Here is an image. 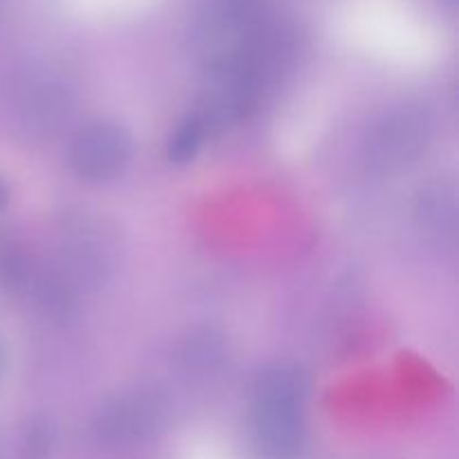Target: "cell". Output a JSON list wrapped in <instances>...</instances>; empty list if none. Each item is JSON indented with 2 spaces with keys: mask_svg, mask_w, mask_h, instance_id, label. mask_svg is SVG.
Returning a JSON list of instances; mask_svg holds the SVG:
<instances>
[{
  "mask_svg": "<svg viewBox=\"0 0 459 459\" xmlns=\"http://www.w3.org/2000/svg\"><path fill=\"white\" fill-rule=\"evenodd\" d=\"M307 379L291 366H273L254 385V429L272 455L287 457L303 435V402Z\"/></svg>",
  "mask_w": 459,
  "mask_h": 459,
  "instance_id": "1",
  "label": "cell"
},
{
  "mask_svg": "<svg viewBox=\"0 0 459 459\" xmlns=\"http://www.w3.org/2000/svg\"><path fill=\"white\" fill-rule=\"evenodd\" d=\"M430 121L420 108H399L372 126L366 142V161L377 173L403 169L424 152Z\"/></svg>",
  "mask_w": 459,
  "mask_h": 459,
  "instance_id": "2",
  "label": "cell"
},
{
  "mask_svg": "<svg viewBox=\"0 0 459 459\" xmlns=\"http://www.w3.org/2000/svg\"><path fill=\"white\" fill-rule=\"evenodd\" d=\"M133 139L128 130L112 121H94L74 134L70 146V166L88 182H106L128 164Z\"/></svg>",
  "mask_w": 459,
  "mask_h": 459,
  "instance_id": "3",
  "label": "cell"
},
{
  "mask_svg": "<svg viewBox=\"0 0 459 459\" xmlns=\"http://www.w3.org/2000/svg\"><path fill=\"white\" fill-rule=\"evenodd\" d=\"M166 402L161 394L137 390L117 397L99 412L97 430L110 439H128L155 430L164 421Z\"/></svg>",
  "mask_w": 459,
  "mask_h": 459,
  "instance_id": "4",
  "label": "cell"
},
{
  "mask_svg": "<svg viewBox=\"0 0 459 459\" xmlns=\"http://www.w3.org/2000/svg\"><path fill=\"white\" fill-rule=\"evenodd\" d=\"M421 222L429 224L435 231L451 229L455 224V195L444 186H433L421 191L420 206H417Z\"/></svg>",
  "mask_w": 459,
  "mask_h": 459,
  "instance_id": "5",
  "label": "cell"
},
{
  "mask_svg": "<svg viewBox=\"0 0 459 459\" xmlns=\"http://www.w3.org/2000/svg\"><path fill=\"white\" fill-rule=\"evenodd\" d=\"M206 133H209V130L202 124L200 117H186V119L178 126V130H175V134L169 142L170 161H175V164H186V161H191L193 157L197 155V151H200Z\"/></svg>",
  "mask_w": 459,
  "mask_h": 459,
  "instance_id": "6",
  "label": "cell"
},
{
  "mask_svg": "<svg viewBox=\"0 0 459 459\" xmlns=\"http://www.w3.org/2000/svg\"><path fill=\"white\" fill-rule=\"evenodd\" d=\"M224 354V343L222 336L215 334V332H200V334H193L191 339L184 343L182 357L186 361V366L191 368H211L222 359Z\"/></svg>",
  "mask_w": 459,
  "mask_h": 459,
  "instance_id": "7",
  "label": "cell"
},
{
  "mask_svg": "<svg viewBox=\"0 0 459 459\" xmlns=\"http://www.w3.org/2000/svg\"><path fill=\"white\" fill-rule=\"evenodd\" d=\"M4 370H7V352H4V345L0 343V381H3Z\"/></svg>",
  "mask_w": 459,
  "mask_h": 459,
  "instance_id": "8",
  "label": "cell"
},
{
  "mask_svg": "<svg viewBox=\"0 0 459 459\" xmlns=\"http://www.w3.org/2000/svg\"><path fill=\"white\" fill-rule=\"evenodd\" d=\"M7 200H9V193H7V188H4V184L0 182V211L7 206Z\"/></svg>",
  "mask_w": 459,
  "mask_h": 459,
  "instance_id": "9",
  "label": "cell"
}]
</instances>
